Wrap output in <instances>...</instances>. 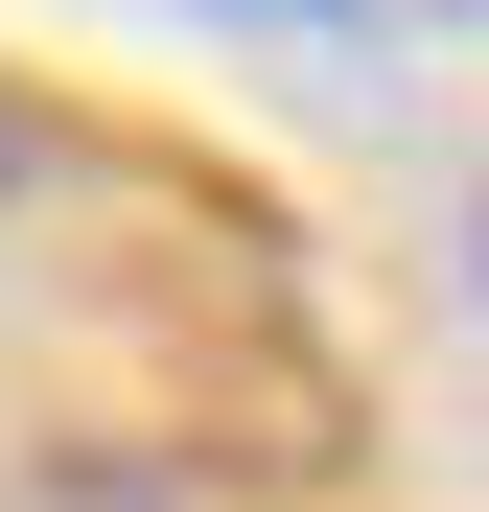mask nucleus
<instances>
[{"label":"nucleus","mask_w":489,"mask_h":512,"mask_svg":"<svg viewBox=\"0 0 489 512\" xmlns=\"http://www.w3.org/2000/svg\"><path fill=\"white\" fill-rule=\"evenodd\" d=\"M0 512H210V489L140 466V443H47V466H0Z\"/></svg>","instance_id":"1"},{"label":"nucleus","mask_w":489,"mask_h":512,"mask_svg":"<svg viewBox=\"0 0 489 512\" xmlns=\"http://www.w3.org/2000/svg\"><path fill=\"white\" fill-rule=\"evenodd\" d=\"M0 210H24V94H0Z\"/></svg>","instance_id":"2"},{"label":"nucleus","mask_w":489,"mask_h":512,"mask_svg":"<svg viewBox=\"0 0 489 512\" xmlns=\"http://www.w3.org/2000/svg\"><path fill=\"white\" fill-rule=\"evenodd\" d=\"M257 24H350V0H257Z\"/></svg>","instance_id":"3"}]
</instances>
